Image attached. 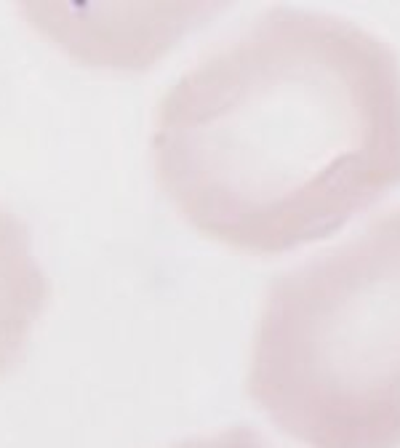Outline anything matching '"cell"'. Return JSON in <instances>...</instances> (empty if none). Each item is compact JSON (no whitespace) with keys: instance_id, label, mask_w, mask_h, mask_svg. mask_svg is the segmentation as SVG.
Returning <instances> with one entry per match:
<instances>
[{"instance_id":"obj_1","label":"cell","mask_w":400,"mask_h":448,"mask_svg":"<svg viewBox=\"0 0 400 448\" xmlns=\"http://www.w3.org/2000/svg\"><path fill=\"white\" fill-rule=\"evenodd\" d=\"M152 171L206 241L278 256L400 187V62L345 16L270 9L166 88Z\"/></svg>"},{"instance_id":"obj_2","label":"cell","mask_w":400,"mask_h":448,"mask_svg":"<svg viewBox=\"0 0 400 448\" xmlns=\"http://www.w3.org/2000/svg\"><path fill=\"white\" fill-rule=\"evenodd\" d=\"M245 393L301 448H400V206L270 283Z\"/></svg>"},{"instance_id":"obj_3","label":"cell","mask_w":400,"mask_h":448,"mask_svg":"<svg viewBox=\"0 0 400 448\" xmlns=\"http://www.w3.org/2000/svg\"><path fill=\"white\" fill-rule=\"evenodd\" d=\"M48 294V278L33 256L24 222L0 203V376L22 363Z\"/></svg>"},{"instance_id":"obj_4","label":"cell","mask_w":400,"mask_h":448,"mask_svg":"<svg viewBox=\"0 0 400 448\" xmlns=\"http://www.w3.org/2000/svg\"><path fill=\"white\" fill-rule=\"evenodd\" d=\"M168 448H278L270 437H265L259 430L248 425H235L224 427L209 435L187 437V440H179Z\"/></svg>"}]
</instances>
